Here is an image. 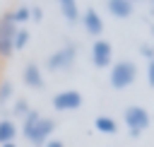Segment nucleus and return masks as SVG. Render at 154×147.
<instances>
[{"label":"nucleus","mask_w":154,"mask_h":147,"mask_svg":"<svg viewBox=\"0 0 154 147\" xmlns=\"http://www.w3.org/2000/svg\"><path fill=\"white\" fill-rule=\"evenodd\" d=\"M55 133V120L53 118H43L36 108H31L24 118H22V135L26 142H31L34 147H43L51 135Z\"/></svg>","instance_id":"1"},{"label":"nucleus","mask_w":154,"mask_h":147,"mask_svg":"<svg viewBox=\"0 0 154 147\" xmlns=\"http://www.w3.org/2000/svg\"><path fill=\"white\" fill-rule=\"evenodd\" d=\"M140 70H137V63L130 60V58H123V60H116L111 67H108V84L118 92L128 89L135 80H137Z\"/></svg>","instance_id":"2"},{"label":"nucleus","mask_w":154,"mask_h":147,"mask_svg":"<svg viewBox=\"0 0 154 147\" xmlns=\"http://www.w3.org/2000/svg\"><path fill=\"white\" fill-rule=\"evenodd\" d=\"M75 63H77V43L75 41H67L58 51H53L46 58L43 65H46L48 72H67V70L75 67Z\"/></svg>","instance_id":"3"},{"label":"nucleus","mask_w":154,"mask_h":147,"mask_svg":"<svg viewBox=\"0 0 154 147\" xmlns=\"http://www.w3.org/2000/svg\"><path fill=\"white\" fill-rule=\"evenodd\" d=\"M123 120H125V128H128L130 137H132V140H137V137L149 128L152 116H149V111H147L144 106L132 104V106H125V111H123Z\"/></svg>","instance_id":"4"},{"label":"nucleus","mask_w":154,"mask_h":147,"mask_svg":"<svg viewBox=\"0 0 154 147\" xmlns=\"http://www.w3.org/2000/svg\"><path fill=\"white\" fill-rule=\"evenodd\" d=\"M14 31H17V24L12 22V14L5 12L0 14V58H10L14 53Z\"/></svg>","instance_id":"5"},{"label":"nucleus","mask_w":154,"mask_h":147,"mask_svg":"<svg viewBox=\"0 0 154 147\" xmlns=\"http://www.w3.org/2000/svg\"><path fill=\"white\" fill-rule=\"evenodd\" d=\"M91 65L106 70L113 65V43L108 39H94L91 43Z\"/></svg>","instance_id":"6"},{"label":"nucleus","mask_w":154,"mask_h":147,"mask_svg":"<svg viewBox=\"0 0 154 147\" xmlns=\"http://www.w3.org/2000/svg\"><path fill=\"white\" fill-rule=\"evenodd\" d=\"M51 106L58 111V113H67V111H77L82 106V94L77 89H63L58 94H53L51 99Z\"/></svg>","instance_id":"7"},{"label":"nucleus","mask_w":154,"mask_h":147,"mask_svg":"<svg viewBox=\"0 0 154 147\" xmlns=\"http://www.w3.org/2000/svg\"><path fill=\"white\" fill-rule=\"evenodd\" d=\"M79 24H82V29L87 31V36H94V39H101V34H103V17L94 10V7H89L87 12H82V17H79Z\"/></svg>","instance_id":"8"},{"label":"nucleus","mask_w":154,"mask_h":147,"mask_svg":"<svg viewBox=\"0 0 154 147\" xmlns=\"http://www.w3.org/2000/svg\"><path fill=\"white\" fill-rule=\"evenodd\" d=\"M22 82H24L29 89H43V87H46V80H43L41 65L34 63V60H29V63L24 65V70H22Z\"/></svg>","instance_id":"9"},{"label":"nucleus","mask_w":154,"mask_h":147,"mask_svg":"<svg viewBox=\"0 0 154 147\" xmlns=\"http://www.w3.org/2000/svg\"><path fill=\"white\" fill-rule=\"evenodd\" d=\"M106 10H108V14L116 17V19H128V17H132V12H135V2H132V0H108V2H106Z\"/></svg>","instance_id":"10"},{"label":"nucleus","mask_w":154,"mask_h":147,"mask_svg":"<svg viewBox=\"0 0 154 147\" xmlns=\"http://www.w3.org/2000/svg\"><path fill=\"white\" fill-rule=\"evenodd\" d=\"M58 10H60V14H63V19H65L67 24H77L79 17H82L79 5H77L75 0H60V2H58Z\"/></svg>","instance_id":"11"},{"label":"nucleus","mask_w":154,"mask_h":147,"mask_svg":"<svg viewBox=\"0 0 154 147\" xmlns=\"http://www.w3.org/2000/svg\"><path fill=\"white\" fill-rule=\"evenodd\" d=\"M94 128H96V133H103V135H116V133H118L116 118H111V116H106V113H101V116L94 118Z\"/></svg>","instance_id":"12"},{"label":"nucleus","mask_w":154,"mask_h":147,"mask_svg":"<svg viewBox=\"0 0 154 147\" xmlns=\"http://www.w3.org/2000/svg\"><path fill=\"white\" fill-rule=\"evenodd\" d=\"M14 135H17V125H14V120H10V118H0V145L14 142Z\"/></svg>","instance_id":"13"},{"label":"nucleus","mask_w":154,"mask_h":147,"mask_svg":"<svg viewBox=\"0 0 154 147\" xmlns=\"http://www.w3.org/2000/svg\"><path fill=\"white\" fill-rule=\"evenodd\" d=\"M10 14H12V22H14L17 27H22V24H26V22L31 19V10H29V5H19V7H14Z\"/></svg>","instance_id":"14"},{"label":"nucleus","mask_w":154,"mask_h":147,"mask_svg":"<svg viewBox=\"0 0 154 147\" xmlns=\"http://www.w3.org/2000/svg\"><path fill=\"white\" fill-rule=\"evenodd\" d=\"M29 39H31V34H29V29L26 27H17V31H14V51H24L26 48V43H29Z\"/></svg>","instance_id":"15"},{"label":"nucleus","mask_w":154,"mask_h":147,"mask_svg":"<svg viewBox=\"0 0 154 147\" xmlns=\"http://www.w3.org/2000/svg\"><path fill=\"white\" fill-rule=\"evenodd\" d=\"M29 111H31V108H29V101H26V99H14V101H12L10 113H12L14 118H24Z\"/></svg>","instance_id":"16"},{"label":"nucleus","mask_w":154,"mask_h":147,"mask_svg":"<svg viewBox=\"0 0 154 147\" xmlns=\"http://www.w3.org/2000/svg\"><path fill=\"white\" fill-rule=\"evenodd\" d=\"M12 94H14V84H12L10 80H2V82H0V106H5V104L12 99Z\"/></svg>","instance_id":"17"},{"label":"nucleus","mask_w":154,"mask_h":147,"mask_svg":"<svg viewBox=\"0 0 154 147\" xmlns=\"http://www.w3.org/2000/svg\"><path fill=\"white\" fill-rule=\"evenodd\" d=\"M140 55L144 58V60H154V43H149V41H144V43H140Z\"/></svg>","instance_id":"18"},{"label":"nucleus","mask_w":154,"mask_h":147,"mask_svg":"<svg viewBox=\"0 0 154 147\" xmlns=\"http://www.w3.org/2000/svg\"><path fill=\"white\" fill-rule=\"evenodd\" d=\"M29 10H31V22H36V24H38V22L43 19V7H41V5H31Z\"/></svg>","instance_id":"19"},{"label":"nucleus","mask_w":154,"mask_h":147,"mask_svg":"<svg viewBox=\"0 0 154 147\" xmlns=\"http://www.w3.org/2000/svg\"><path fill=\"white\" fill-rule=\"evenodd\" d=\"M147 84L154 89V60L147 63Z\"/></svg>","instance_id":"20"},{"label":"nucleus","mask_w":154,"mask_h":147,"mask_svg":"<svg viewBox=\"0 0 154 147\" xmlns=\"http://www.w3.org/2000/svg\"><path fill=\"white\" fill-rule=\"evenodd\" d=\"M43 147H65V142H63V140H55V137H51V140H48Z\"/></svg>","instance_id":"21"},{"label":"nucleus","mask_w":154,"mask_h":147,"mask_svg":"<svg viewBox=\"0 0 154 147\" xmlns=\"http://www.w3.org/2000/svg\"><path fill=\"white\" fill-rule=\"evenodd\" d=\"M0 147H17L14 142H7V145H0Z\"/></svg>","instance_id":"22"},{"label":"nucleus","mask_w":154,"mask_h":147,"mask_svg":"<svg viewBox=\"0 0 154 147\" xmlns=\"http://www.w3.org/2000/svg\"><path fill=\"white\" fill-rule=\"evenodd\" d=\"M152 12H154V2H152Z\"/></svg>","instance_id":"23"}]
</instances>
